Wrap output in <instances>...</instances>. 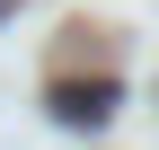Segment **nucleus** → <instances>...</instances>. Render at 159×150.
Segmentation results:
<instances>
[{
    "mask_svg": "<svg viewBox=\"0 0 159 150\" xmlns=\"http://www.w3.org/2000/svg\"><path fill=\"white\" fill-rule=\"evenodd\" d=\"M115 106H124L115 80H53V115H62V124H106Z\"/></svg>",
    "mask_w": 159,
    "mask_h": 150,
    "instance_id": "obj_1",
    "label": "nucleus"
},
{
    "mask_svg": "<svg viewBox=\"0 0 159 150\" xmlns=\"http://www.w3.org/2000/svg\"><path fill=\"white\" fill-rule=\"evenodd\" d=\"M9 9H18V0H0V18H9Z\"/></svg>",
    "mask_w": 159,
    "mask_h": 150,
    "instance_id": "obj_2",
    "label": "nucleus"
}]
</instances>
